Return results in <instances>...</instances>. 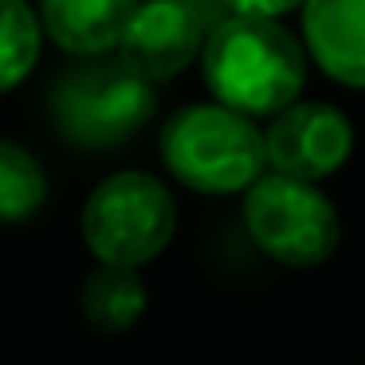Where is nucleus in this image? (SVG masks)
I'll return each mask as SVG.
<instances>
[{
    "mask_svg": "<svg viewBox=\"0 0 365 365\" xmlns=\"http://www.w3.org/2000/svg\"><path fill=\"white\" fill-rule=\"evenodd\" d=\"M307 0H224V9L232 16H267V20H279L287 12L302 9Z\"/></svg>",
    "mask_w": 365,
    "mask_h": 365,
    "instance_id": "ddd939ff",
    "label": "nucleus"
},
{
    "mask_svg": "<svg viewBox=\"0 0 365 365\" xmlns=\"http://www.w3.org/2000/svg\"><path fill=\"white\" fill-rule=\"evenodd\" d=\"M267 165L275 173L322 181L338 173L346 158L354 153V126L330 103H299L271 114V126L263 134Z\"/></svg>",
    "mask_w": 365,
    "mask_h": 365,
    "instance_id": "423d86ee",
    "label": "nucleus"
},
{
    "mask_svg": "<svg viewBox=\"0 0 365 365\" xmlns=\"http://www.w3.org/2000/svg\"><path fill=\"white\" fill-rule=\"evenodd\" d=\"M56 122L79 145H118L153 118V83L126 59L87 63L56 87Z\"/></svg>",
    "mask_w": 365,
    "mask_h": 365,
    "instance_id": "39448f33",
    "label": "nucleus"
},
{
    "mask_svg": "<svg viewBox=\"0 0 365 365\" xmlns=\"http://www.w3.org/2000/svg\"><path fill=\"white\" fill-rule=\"evenodd\" d=\"M161 161L192 192L228 197L263 173V130L224 103L185 106L161 130Z\"/></svg>",
    "mask_w": 365,
    "mask_h": 365,
    "instance_id": "f03ea898",
    "label": "nucleus"
},
{
    "mask_svg": "<svg viewBox=\"0 0 365 365\" xmlns=\"http://www.w3.org/2000/svg\"><path fill=\"white\" fill-rule=\"evenodd\" d=\"M145 302H150V294H145L138 267H118V263H98L79 291V307L87 322L103 334H122L138 326L145 314Z\"/></svg>",
    "mask_w": 365,
    "mask_h": 365,
    "instance_id": "9d476101",
    "label": "nucleus"
},
{
    "mask_svg": "<svg viewBox=\"0 0 365 365\" xmlns=\"http://www.w3.org/2000/svg\"><path fill=\"white\" fill-rule=\"evenodd\" d=\"M244 228L252 244L283 267H318L341 244L334 200L314 189V181L275 169L244 189Z\"/></svg>",
    "mask_w": 365,
    "mask_h": 365,
    "instance_id": "20e7f679",
    "label": "nucleus"
},
{
    "mask_svg": "<svg viewBox=\"0 0 365 365\" xmlns=\"http://www.w3.org/2000/svg\"><path fill=\"white\" fill-rule=\"evenodd\" d=\"M138 0H40V24L56 48L79 59H98L118 48Z\"/></svg>",
    "mask_w": 365,
    "mask_h": 365,
    "instance_id": "1a4fd4ad",
    "label": "nucleus"
},
{
    "mask_svg": "<svg viewBox=\"0 0 365 365\" xmlns=\"http://www.w3.org/2000/svg\"><path fill=\"white\" fill-rule=\"evenodd\" d=\"M200 67L216 103L247 118L279 114L307 83L302 43L267 16H228L200 43Z\"/></svg>",
    "mask_w": 365,
    "mask_h": 365,
    "instance_id": "f257e3e1",
    "label": "nucleus"
},
{
    "mask_svg": "<svg viewBox=\"0 0 365 365\" xmlns=\"http://www.w3.org/2000/svg\"><path fill=\"white\" fill-rule=\"evenodd\" d=\"M43 48V24L28 0H0V95L32 75Z\"/></svg>",
    "mask_w": 365,
    "mask_h": 365,
    "instance_id": "f8f14e48",
    "label": "nucleus"
},
{
    "mask_svg": "<svg viewBox=\"0 0 365 365\" xmlns=\"http://www.w3.org/2000/svg\"><path fill=\"white\" fill-rule=\"evenodd\" d=\"M302 40L330 79L365 87V0H307Z\"/></svg>",
    "mask_w": 365,
    "mask_h": 365,
    "instance_id": "6e6552de",
    "label": "nucleus"
},
{
    "mask_svg": "<svg viewBox=\"0 0 365 365\" xmlns=\"http://www.w3.org/2000/svg\"><path fill=\"white\" fill-rule=\"evenodd\" d=\"M177 232V200L153 173L122 169L91 189L83 205V240L98 263L142 267L158 259Z\"/></svg>",
    "mask_w": 365,
    "mask_h": 365,
    "instance_id": "7ed1b4c3",
    "label": "nucleus"
},
{
    "mask_svg": "<svg viewBox=\"0 0 365 365\" xmlns=\"http://www.w3.org/2000/svg\"><path fill=\"white\" fill-rule=\"evenodd\" d=\"M48 197V177L32 150L0 138V224H20L36 216Z\"/></svg>",
    "mask_w": 365,
    "mask_h": 365,
    "instance_id": "9b49d317",
    "label": "nucleus"
},
{
    "mask_svg": "<svg viewBox=\"0 0 365 365\" xmlns=\"http://www.w3.org/2000/svg\"><path fill=\"white\" fill-rule=\"evenodd\" d=\"M118 51L142 79L161 83L181 75L200 51V24L181 0H138Z\"/></svg>",
    "mask_w": 365,
    "mask_h": 365,
    "instance_id": "0eeeda50",
    "label": "nucleus"
}]
</instances>
